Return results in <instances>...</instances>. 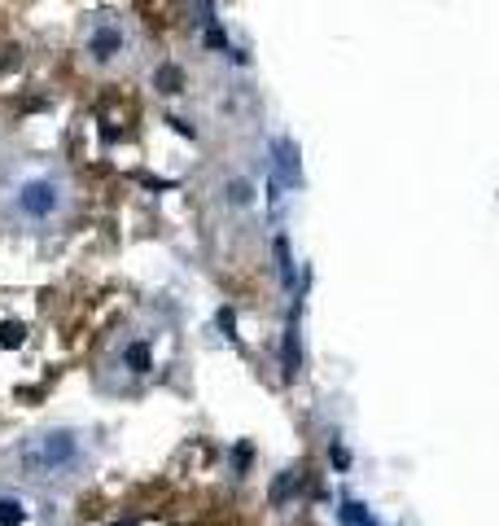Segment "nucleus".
Wrapping results in <instances>:
<instances>
[{
	"instance_id": "nucleus-1",
	"label": "nucleus",
	"mask_w": 499,
	"mask_h": 526,
	"mask_svg": "<svg viewBox=\"0 0 499 526\" xmlns=\"http://www.w3.org/2000/svg\"><path fill=\"white\" fill-rule=\"evenodd\" d=\"M9 211L26 229H53L70 211V185L53 171H31L18 185H9Z\"/></svg>"
},
{
	"instance_id": "nucleus-2",
	"label": "nucleus",
	"mask_w": 499,
	"mask_h": 526,
	"mask_svg": "<svg viewBox=\"0 0 499 526\" xmlns=\"http://www.w3.org/2000/svg\"><path fill=\"white\" fill-rule=\"evenodd\" d=\"M79 461V443H75V434H40L31 447L22 452V465L35 473V478H48V473H57V469H70Z\"/></svg>"
},
{
	"instance_id": "nucleus-3",
	"label": "nucleus",
	"mask_w": 499,
	"mask_h": 526,
	"mask_svg": "<svg viewBox=\"0 0 499 526\" xmlns=\"http://www.w3.org/2000/svg\"><path fill=\"white\" fill-rule=\"evenodd\" d=\"M123 364H127L131 373H153V368H158V360H153V342L131 338V342L123 346Z\"/></svg>"
},
{
	"instance_id": "nucleus-4",
	"label": "nucleus",
	"mask_w": 499,
	"mask_h": 526,
	"mask_svg": "<svg viewBox=\"0 0 499 526\" xmlns=\"http://www.w3.org/2000/svg\"><path fill=\"white\" fill-rule=\"evenodd\" d=\"M31 342V324L18 320V316H5L0 320V351H22Z\"/></svg>"
},
{
	"instance_id": "nucleus-5",
	"label": "nucleus",
	"mask_w": 499,
	"mask_h": 526,
	"mask_svg": "<svg viewBox=\"0 0 499 526\" xmlns=\"http://www.w3.org/2000/svg\"><path fill=\"white\" fill-rule=\"evenodd\" d=\"M119 48H123V35H119L114 27H101V31L92 35V53H97L101 62H110V57L119 53Z\"/></svg>"
},
{
	"instance_id": "nucleus-6",
	"label": "nucleus",
	"mask_w": 499,
	"mask_h": 526,
	"mask_svg": "<svg viewBox=\"0 0 499 526\" xmlns=\"http://www.w3.org/2000/svg\"><path fill=\"white\" fill-rule=\"evenodd\" d=\"M0 526H26V505L18 495H0Z\"/></svg>"
},
{
	"instance_id": "nucleus-7",
	"label": "nucleus",
	"mask_w": 499,
	"mask_h": 526,
	"mask_svg": "<svg viewBox=\"0 0 499 526\" xmlns=\"http://www.w3.org/2000/svg\"><path fill=\"white\" fill-rule=\"evenodd\" d=\"M337 522H341V526H377L373 517L363 513V505H341V509H337Z\"/></svg>"
}]
</instances>
